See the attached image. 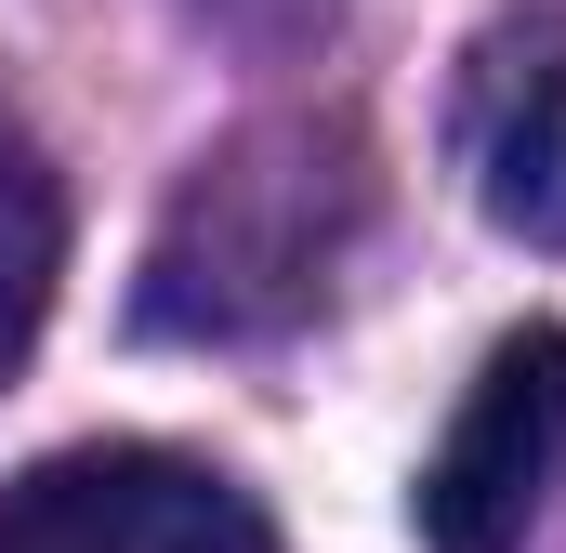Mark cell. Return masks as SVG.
<instances>
[{
  "label": "cell",
  "mask_w": 566,
  "mask_h": 553,
  "mask_svg": "<svg viewBox=\"0 0 566 553\" xmlns=\"http://www.w3.org/2000/svg\"><path fill=\"white\" fill-rule=\"evenodd\" d=\"M356 225V158L343 133H238L198 158V185L158 225L145 264V330H277L303 316Z\"/></svg>",
  "instance_id": "1"
},
{
  "label": "cell",
  "mask_w": 566,
  "mask_h": 553,
  "mask_svg": "<svg viewBox=\"0 0 566 553\" xmlns=\"http://www.w3.org/2000/svg\"><path fill=\"white\" fill-rule=\"evenodd\" d=\"M461 171L474 211L527 251H566V13H527L461 80Z\"/></svg>",
  "instance_id": "4"
},
{
  "label": "cell",
  "mask_w": 566,
  "mask_h": 553,
  "mask_svg": "<svg viewBox=\"0 0 566 553\" xmlns=\"http://www.w3.org/2000/svg\"><path fill=\"white\" fill-rule=\"evenodd\" d=\"M566 461V330H514L474 396L448 421V448L422 461V541L434 553H514L541 488Z\"/></svg>",
  "instance_id": "3"
},
{
  "label": "cell",
  "mask_w": 566,
  "mask_h": 553,
  "mask_svg": "<svg viewBox=\"0 0 566 553\" xmlns=\"http://www.w3.org/2000/svg\"><path fill=\"white\" fill-rule=\"evenodd\" d=\"M53 276H66V185L53 158L0 119V383L27 369L40 316H53Z\"/></svg>",
  "instance_id": "5"
},
{
  "label": "cell",
  "mask_w": 566,
  "mask_h": 553,
  "mask_svg": "<svg viewBox=\"0 0 566 553\" xmlns=\"http://www.w3.org/2000/svg\"><path fill=\"white\" fill-rule=\"evenodd\" d=\"M0 553H277L251 488L185 448H53L0 488Z\"/></svg>",
  "instance_id": "2"
}]
</instances>
